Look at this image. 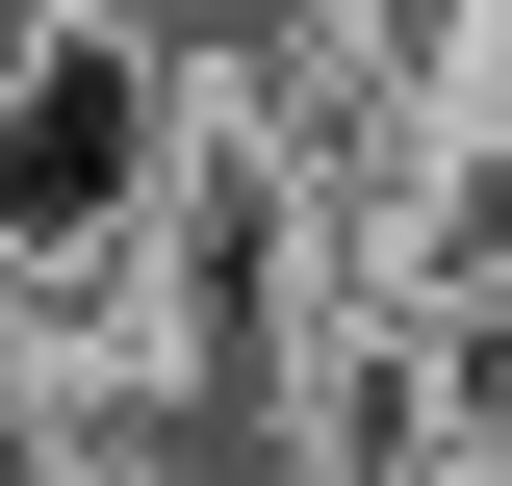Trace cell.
I'll list each match as a JSON object with an SVG mask.
<instances>
[{"label": "cell", "instance_id": "3", "mask_svg": "<svg viewBox=\"0 0 512 486\" xmlns=\"http://www.w3.org/2000/svg\"><path fill=\"white\" fill-rule=\"evenodd\" d=\"M436 410H461V461L512 486V282H461V307H436Z\"/></svg>", "mask_w": 512, "mask_h": 486}, {"label": "cell", "instance_id": "4", "mask_svg": "<svg viewBox=\"0 0 512 486\" xmlns=\"http://www.w3.org/2000/svg\"><path fill=\"white\" fill-rule=\"evenodd\" d=\"M103 486H180V461H103Z\"/></svg>", "mask_w": 512, "mask_h": 486}, {"label": "cell", "instance_id": "2", "mask_svg": "<svg viewBox=\"0 0 512 486\" xmlns=\"http://www.w3.org/2000/svg\"><path fill=\"white\" fill-rule=\"evenodd\" d=\"M0 486H103V410H77L52 333H0Z\"/></svg>", "mask_w": 512, "mask_h": 486}, {"label": "cell", "instance_id": "1", "mask_svg": "<svg viewBox=\"0 0 512 486\" xmlns=\"http://www.w3.org/2000/svg\"><path fill=\"white\" fill-rule=\"evenodd\" d=\"M256 435H282V486H487L461 410H436V307L384 282V256L308 282V333L256 359Z\"/></svg>", "mask_w": 512, "mask_h": 486}]
</instances>
